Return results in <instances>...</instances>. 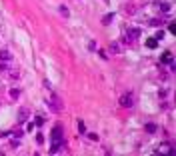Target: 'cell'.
Instances as JSON below:
<instances>
[{
  "instance_id": "7c38bea8",
  "label": "cell",
  "mask_w": 176,
  "mask_h": 156,
  "mask_svg": "<svg viewBox=\"0 0 176 156\" xmlns=\"http://www.w3.org/2000/svg\"><path fill=\"white\" fill-rule=\"evenodd\" d=\"M160 10H162V12H168V4L162 2V4H160Z\"/></svg>"
},
{
  "instance_id": "52a82bcc",
  "label": "cell",
  "mask_w": 176,
  "mask_h": 156,
  "mask_svg": "<svg viewBox=\"0 0 176 156\" xmlns=\"http://www.w3.org/2000/svg\"><path fill=\"white\" fill-rule=\"evenodd\" d=\"M154 130H156V124L154 122H148V124H146V132H148V134H152Z\"/></svg>"
},
{
  "instance_id": "8fae6325",
  "label": "cell",
  "mask_w": 176,
  "mask_h": 156,
  "mask_svg": "<svg viewBox=\"0 0 176 156\" xmlns=\"http://www.w3.org/2000/svg\"><path fill=\"white\" fill-rule=\"evenodd\" d=\"M162 62H172V56H170V54H164L162 56Z\"/></svg>"
},
{
  "instance_id": "5bb4252c",
  "label": "cell",
  "mask_w": 176,
  "mask_h": 156,
  "mask_svg": "<svg viewBox=\"0 0 176 156\" xmlns=\"http://www.w3.org/2000/svg\"><path fill=\"white\" fill-rule=\"evenodd\" d=\"M78 130H80V134H84V130H86V128H84V124H82V122H78Z\"/></svg>"
},
{
  "instance_id": "6da1fadb",
  "label": "cell",
  "mask_w": 176,
  "mask_h": 156,
  "mask_svg": "<svg viewBox=\"0 0 176 156\" xmlns=\"http://www.w3.org/2000/svg\"><path fill=\"white\" fill-rule=\"evenodd\" d=\"M66 148V140H64V134H62V126H56L52 130V142H50V154H58Z\"/></svg>"
},
{
  "instance_id": "5b68a950",
  "label": "cell",
  "mask_w": 176,
  "mask_h": 156,
  "mask_svg": "<svg viewBox=\"0 0 176 156\" xmlns=\"http://www.w3.org/2000/svg\"><path fill=\"white\" fill-rule=\"evenodd\" d=\"M146 46L148 48H156L158 46V40H156V38H148V40H146Z\"/></svg>"
},
{
  "instance_id": "9c48e42d",
  "label": "cell",
  "mask_w": 176,
  "mask_h": 156,
  "mask_svg": "<svg viewBox=\"0 0 176 156\" xmlns=\"http://www.w3.org/2000/svg\"><path fill=\"white\" fill-rule=\"evenodd\" d=\"M18 120H20V122L26 120V110H20V118H18Z\"/></svg>"
},
{
  "instance_id": "7a4b0ae2",
  "label": "cell",
  "mask_w": 176,
  "mask_h": 156,
  "mask_svg": "<svg viewBox=\"0 0 176 156\" xmlns=\"http://www.w3.org/2000/svg\"><path fill=\"white\" fill-rule=\"evenodd\" d=\"M46 106L52 110V112H62V100L58 96H50L46 100Z\"/></svg>"
},
{
  "instance_id": "8992f818",
  "label": "cell",
  "mask_w": 176,
  "mask_h": 156,
  "mask_svg": "<svg viewBox=\"0 0 176 156\" xmlns=\"http://www.w3.org/2000/svg\"><path fill=\"white\" fill-rule=\"evenodd\" d=\"M10 58H12V54H10V52H0V60H2V62H8Z\"/></svg>"
},
{
  "instance_id": "277c9868",
  "label": "cell",
  "mask_w": 176,
  "mask_h": 156,
  "mask_svg": "<svg viewBox=\"0 0 176 156\" xmlns=\"http://www.w3.org/2000/svg\"><path fill=\"white\" fill-rule=\"evenodd\" d=\"M138 36H140V30H138V28H132V30H128V40H130V42H134Z\"/></svg>"
},
{
  "instance_id": "4fadbf2b",
  "label": "cell",
  "mask_w": 176,
  "mask_h": 156,
  "mask_svg": "<svg viewBox=\"0 0 176 156\" xmlns=\"http://www.w3.org/2000/svg\"><path fill=\"white\" fill-rule=\"evenodd\" d=\"M150 24H154V26H160V24H164V20H152Z\"/></svg>"
},
{
  "instance_id": "3957f363",
  "label": "cell",
  "mask_w": 176,
  "mask_h": 156,
  "mask_svg": "<svg viewBox=\"0 0 176 156\" xmlns=\"http://www.w3.org/2000/svg\"><path fill=\"white\" fill-rule=\"evenodd\" d=\"M134 104V100H132V94H124L120 98V106H124V108H128V106H132Z\"/></svg>"
},
{
  "instance_id": "30bf717a",
  "label": "cell",
  "mask_w": 176,
  "mask_h": 156,
  "mask_svg": "<svg viewBox=\"0 0 176 156\" xmlns=\"http://www.w3.org/2000/svg\"><path fill=\"white\" fill-rule=\"evenodd\" d=\"M10 96H12V98H18V96H20V92L14 88V90H10Z\"/></svg>"
},
{
  "instance_id": "ba28073f",
  "label": "cell",
  "mask_w": 176,
  "mask_h": 156,
  "mask_svg": "<svg viewBox=\"0 0 176 156\" xmlns=\"http://www.w3.org/2000/svg\"><path fill=\"white\" fill-rule=\"evenodd\" d=\"M6 70H8V64L0 60V72H6Z\"/></svg>"
}]
</instances>
